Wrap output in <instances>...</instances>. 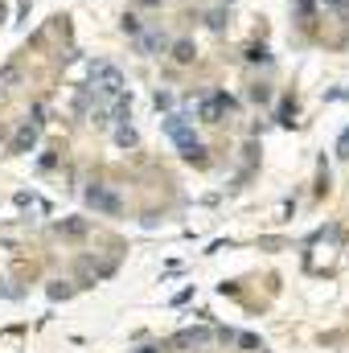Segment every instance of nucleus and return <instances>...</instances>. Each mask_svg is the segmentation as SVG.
Masks as SVG:
<instances>
[{"mask_svg": "<svg viewBox=\"0 0 349 353\" xmlns=\"http://www.w3.org/2000/svg\"><path fill=\"white\" fill-rule=\"evenodd\" d=\"M90 87L99 90V94H107V99H119L123 94V70L119 66H111V62H94L90 66Z\"/></svg>", "mask_w": 349, "mask_h": 353, "instance_id": "1", "label": "nucleus"}, {"mask_svg": "<svg viewBox=\"0 0 349 353\" xmlns=\"http://www.w3.org/2000/svg\"><path fill=\"white\" fill-rule=\"evenodd\" d=\"M226 111H235V99H230L226 90H214V94H206V99L197 103V119H206V123H222Z\"/></svg>", "mask_w": 349, "mask_h": 353, "instance_id": "2", "label": "nucleus"}, {"mask_svg": "<svg viewBox=\"0 0 349 353\" xmlns=\"http://www.w3.org/2000/svg\"><path fill=\"white\" fill-rule=\"evenodd\" d=\"M87 205L94 210V214H119V210H123L119 193L107 189V185H87Z\"/></svg>", "mask_w": 349, "mask_h": 353, "instance_id": "3", "label": "nucleus"}, {"mask_svg": "<svg viewBox=\"0 0 349 353\" xmlns=\"http://www.w3.org/2000/svg\"><path fill=\"white\" fill-rule=\"evenodd\" d=\"M210 341H214V333H210V329H181V333L173 337V350H181V353H201Z\"/></svg>", "mask_w": 349, "mask_h": 353, "instance_id": "4", "label": "nucleus"}, {"mask_svg": "<svg viewBox=\"0 0 349 353\" xmlns=\"http://www.w3.org/2000/svg\"><path fill=\"white\" fill-rule=\"evenodd\" d=\"M37 123H21L17 132H12V140H8V152L12 157H25V152H33V144H37Z\"/></svg>", "mask_w": 349, "mask_h": 353, "instance_id": "5", "label": "nucleus"}, {"mask_svg": "<svg viewBox=\"0 0 349 353\" xmlns=\"http://www.w3.org/2000/svg\"><path fill=\"white\" fill-rule=\"evenodd\" d=\"M132 41H136V50H140V54H161V50H169V37H165L161 29H148V33H136Z\"/></svg>", "mask_w": 349, "mask_h": 353, "instance_id": "6", "label": "nucleus"}, {"mask_svg": "<svg viewBox=\"0 0 349 353\" xmlns=\"http://www.w3.org/2000/svg\"><path fill=\"white\" fill-rule=\"evenodd\" d=\"M90 230L87 218H66V222H58V234H66V239H83Z\"/></svg>", "mask_w": 349, "mask_h": 353, "instance_id": "7", "label": "nucleus"}, {"mask_svg": "<svg viewBox=\"0 0 349 353\" xmlns=\"http://www.w3.org/2000/svg\"><path fill=\"white\" fill-rule=\"evenodd\" d=\"M193 58H197V46H193V41H173V62L177 66H189Z\"/></svg>", "mask_w": 349, "mask_h": 353, "instance_id": "8", "label": "nucleus"}, {"mask_svg": "<svg viewBox=\"0 0 349 353\" xmlns=\"http://www.w3.org/2000/svg\"><path fill=\"white\" fill-rule=\"evenodd\" d=\"M235 345H243V353H263V341L255 333H235Z\"/></svg>", "mask_w": 349, "mask_h": 353, "instance_id": "9", "label": "nucleus"}, {"mask_svg": "<svg viewBox=\"0 0 349 353\" xmlns=\"http://www.w3.org/2000/svg\"><path fill=\"white\" fill-rule=\"evenodd\" d=\"M206 25H210L214 33H222V29H226V8H214V12L206 17Z\"/></svg>", "mask_w": 349, "mask_h": 353, "instance_id": "10", "label": "nucleus"}, {"mask_svg": "<svg viewBox=\"0 0 349 353\" xmlns=\"http://www.w3.org/2000/svg\"><path fill=\"white\" fill-rule=\"evenodd\" d=\"M275 119H279V123H292V119H296V99H283V103H279V115H275Z\"/></svg>", "mask_w": 349, "mask_h": 353, "instance_id": "11", "label": "nucleus"}, {"mask_svg": "<svg viewBox=\"0 0 349 353\" xmlns=\"http://www.w3.org/2000/svg\"><path fill=\"white\" fill-rule=\"evenodd\" d=\"M247 62H263V66H267V62H271L267 46H251V50H247Z\"/></svg>", "mask_w": 349, "mask_h": 353, "instance_id": "12", "label": "nucleus"}, {"mask_svg": "<svg viewBox=\"0 0 349 353\" xmlns=\"http://www.w3.org/2000/svg\"><path fill=\"white\" fill-rule=\"evenodd\" d=\"M70 292H74V288H70V283H62V279H54V283H50V296H54V300H66Z\"/></svg>", "mask_w": 349, "mask_h": 353, "instance_id": "13", "label": "nucleus"}, {"mask_svg": "<svg viewBox=\"0 0 349 353\" xmlns=\"http://www.w3.org/2000/svg\"><path fill=\"white\" fill-rule=\"evenodd\" d=\"M312 8H317V0H296V12H300V21H304V25L312 21Z\"/></svg>", "mask_w": 349, "mask_h": 353, "instance_id": "14", "label": "nucleus"}, {"mask_svg": "<svg viewBox=\"0 0 349 353\" xmlns=\"http://www.w3.org/2000/svg\"><path fill=\"white\" fill-rule=\"evenodd\" d=\"M123 33H128V37L144 33V29H140V17H132V12H128V17H123Z\"/></svg>", "mask_w": 349, "mask_h": 353, "instance_id": "15", "label": "nucleus"}, {"mask_svg": "<svg viewBox=\"0 0 349 353\" xmlns=\"http://www.w3.org/2000/svg\"><path fill=\"white\" fill-rule=\"evenodd\" d=\"M321 4H325V8H333V12H341V17L349 21V0H321Z\"/></svg>", "mask_w": 349, "mask_h": 353, "instance_id": "16", "label": "nucleus"}, {"mask_svg": "<svg viewBox=\"0 0 349 353\" xmlns=\"http://www.w3.org/2000/svg\"><path fill=\"white\" fill-rule=\"evenodd\" d=\"M115 140H119L123 148H132V144H136V132H132V128H119V132H115Z\"/></svg>", "mask_w": 349, "mask_h": 353, "instance_id": "17", "label": "nucleus"}, {"mask_svg": "<svg viewBox=\"0 0 349 353\" xmlns=\"http://www.w3.org/2000/svg\"><path fill=\"white\" fill-rule=\"evenodd\" d=\"M152 103H157V111H161V107H173V94H169V90H157Z\"/></svg>", "mask_w": 349, "mask_h": 353, "instance_id": "18", "label": "nucleus"}, {"mask_svg": "<svg viewBox=\"0 0 349 353\" xmlns=\"http://www.w3.org/2000/svg\"><path fill=\"white\" fill-rule=\"evenodd\" d=\"M337 157H346L349 161V128L341 132V140H337Z\"/></svg>", "mask_w": 349, "mask_h": 353, "instance_id": "19", "label": "nucleus"}, {"mask_svg": "<svg viewBox=\"0 0 349 353\" xmlns=\"http://www.w3.org/2000/svg\"><path fill=\"white\" fill-rule=\"evenodd\" d=\"M251 99H255V103H267V99H271V90L259 83V87H251Z\"/></svg>", "mask_w": 349, "mask_h": 353, "instance_id": "20", "label": "nucleus"}, {"mask_svg": "<svg viewBox=\"0 0 349 353\" xmlns=\"http://www.w3.org/2000/svg\"><path fill=\"white\" fill-rule=\"evenodd\" d=\"M140 4H144V8H157V4H165V0H140Z\"/></svg>", "mask_w": 349, "mask_h": 353, "instance_id": "21", "label": "nucleus"}, {"mask_svg": "<svg viewBox=\"0 0 349 353\" xmlns=\"http://www.w3.org/2000/svg\"><path fill=\"white\" fill-rule=\"evenodd\" d=\"M140 353H165V350H161V345H144Z\"/></svg>", "mask_w": 349, "mask_h": 353, "instance_id": "22", "label": "nucleus"}, {"mask_svg": "<svg viewBox=\"0 0 349 353\" xmlns=\"http://www.w3.org/2000/svg\"><path fill=\"white\" fill-rule=\"evenodd\" d=\"M4 17H8V8H4V0H0V25H4Z\"/></svg>", "mask_w": 349, "mask_h": 353, "instance_id": "23", "label": "nucleus"}, {"mask_svg": "<svg viewBox=\"0 0 349 353\" xmlns=\"http://www.w3.org/2000/svg\"><path fill=\"white\" fill-rule=\"evenodd\" d=\"M0 94H4V90H0Z\"/></svg>", "mask_w": 349, "mask_h": 353, "instance_id": "24", "label": "nucleus"}]
</instances>
